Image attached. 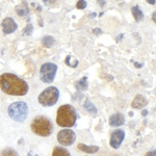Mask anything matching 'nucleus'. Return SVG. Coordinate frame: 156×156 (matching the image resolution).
I'll return each instance as SVG.
<instances>
[{"label":"nucleus","instance_id":"f257e3e1","mask_svg":"<svg viewBox=\"0 0 156 156\" xmlns=\"http://www.w3.org/2000/svg\"><path fill=\"white\" fill-rule=\"evenodd\" d=\"M0 89L7 95L24 96L28 92V84L25 80L12 73H4L0 76Z\"/></svg>","mask_w":156,"mask_h":156},{"label":"nucleus","instance_id":"f03ea898","mask_svg":"<svg viewBox=\"0 0 156 156\" xmlns=\"http://www.w3.org/2000/svg\"><path fill=\"white\" fill-rule=\"evenodd\" d=\"M77 120V114L75 108L70 104L62 105L57 109V117L56 122L59 126L62 127H73L76 123Z\"/></svg>","mask_w":156,"mask_h":156},{"label":"nucleus","instance_id":"7ed1b4c3","mask_svg":"<svg viewBox=\"0 0 156 156\" xmlns=\"http://www.w3.org/2000/svg\"><path fill=\"white\" fill-rule=\"evenodd\" d=\"M30 128H31L32 132L40 136H49L53 130V125L48 118L40 115L32 120Z\"/></svg>","mask_w":156,"mask_h":156},{"label":"nucleus","instance_id":"20e7f679","mask_svg":"<svg viewBox=\"0 0 156 156\" xmlns=\"http://www.w3.org/2000/svg\"><path fill=\"white\" fill-rule=\"evenodd\" d=\"M9 115L16 122H24L28 115V106L25 102H14L9 106L7 109Z\"/></svg>","mask_w":156,"mask_h":156},{"label":"nucleus","instance_id":"39448f33","mask_svg":"<svg viewBox=\"0 0 156 156\" xmlns=\"http://www.w3.org/2000/svg\"><path fill=\"white\" fill-rule=\"evenodd\" d=\"M59 97V90L55 87H49L44 90L39 96V102L43 106H52L57 102Z\"/></svg>","mask_w":156,"mask_h":156},{"label":"nucleus","instance_id":"423d86ee","mask_svg":"<svg viewBox=\"0 0 156 156\" xmlns=\"http://www.w3.org/2000/svg\"><path fill=\"white\" fill-rule=\"evenodd\" d=\"M57 72V66L52 62H45L40 69V78L45 83H50L54 80Z\"/></svg>","mask_w":156,"mask_h":156},{"label":"nucleus","instance_id":"0eeeda50","mask_svg":"<svg viewBox=\"0 0 156 156\" xmlns=\"http://www.w3.org/2000/svg\"><path fill=\"white\" fill-rule=\"evenodd\" d=\"M76 134L71 129H62L57 133V140L62 146H71L75 143Z\"/></svg>","mask_w":156,"mask_h":156},{"label":"nucleus","instance_id":"6e6552de","mask_svg":"<svg viewBox=\"0 0 156 156\" xmlns=\"http://www.w3.org/2000/svg\"><path fill=\"white\" fill-rule=\"evenodd\" d=\"M125 138V132L122 129H117L112 131V135H110L109 144L114 149H118L121 145H122L123 140Z\"/></svg>","mask_w":156,"mask_h":156},{"label":"nucleus","instance_id":"1a4fd4ad","mask_svg":"<svg viewBox=\"0 0 156 156\" xmlns=\"http://www.w3.org/2000/svg\"><path fill=\"white\" fill-rule=\"evenodd\" d=\"M2 30L5 34H12L15 32L18 28V25L15 22V20L12 18H5L3 19L2 21Z\"/></svg>","mask_w":156,"mask_h":156},{"label":"nucleus","instance_id":"9d476101","mask_svg":"<svg viewBox=\"0 0 156 156\" xmlns=\"http://www.w3.org/2000/svg\"><path fill=\"white\" fill-rule=\"evenodd\" d=\"M125 123V118L122 114H114L109 118V125L112 127H119L122 126Z\"/></svg>","mask_w":156,"mask_h":156},{"label":"nucleus","instance_id":"9b49d317","mask_svg":"<svg viewBox=\"0 0 156 156\" xmlns=\"http://www.w3.org/2000/svg\"><path fill=\"white\" fill-rule=\"evenodd\" d=\"M147 104H148V101L144 96H142V95H136L131 103V106H132V108L140 109V108L145 107Z\"/></svg>","mask_w":156,"mask_h":156},{"label":"nucleus","instance_id":"f8f14e48","mask_svg":"<svg viewBox=\"0 0 156 156\" xmlns=\"http://www.w3.org/2000/svg\"><path fill=\"white\" fill-rule=\"evenodd\" d=\"M78 149H79L80 151H82V152L93 154V153L98 152L99 147H97V146H87L84 144H78Z\"/></svg>","mask_w":156,"mask_h":156},{"label":"nucleus","instance_id":"ddd939ff","mask_svg":"<svg viewBox=\"0 0 156 156\" xmlns=\"http://www.w3.org/2000/svg\"><path fill=\"white\" fill-rule=\"evenodd\" d=\"M16 12H17V14H18L19 16H21V17L26 16V15L29 12L28 4H27L26 2H22L21 4H19V5L16 7Z\"/></svg>","mask_w":156,"mask_h":156},{"label":"nucleus","instance_id":"4468645a","mask_svg":"<svg viewBox=\"0 0 156 156\" xmlns=\"http://www.w3.org/2000/svg\"><path fill=\"white\" fill-rule=\"evenodd\" d=\"M131 12H132V15H133V18L135 19V21L136 22H140L144 19V12L140 11V9L138 5L133 6L131 9Z\"/></svg>","mask_w":156,"mask_h":156},{"label":"nucleus","instance_id":"2eb2a0df","mask_svg":"<svg viewBox=\"0 0 156 156\" xmlns=\"http://www.w3.org/2000/svg\"><path fill=\"white\" fill-rule=\"evenodd\" d=\"M84 109L87 110L89 114H90V115H96L97 114V108H96V106H95L94 104H93L92 102L90 101L89 99L87 100H85V102H84Z\"/></svg>","mask_w":156,"mask_h":156},{"label":"nucleus","instance_id":"dca6fc26","mask_svg":"<svg viewBox=\"0 0 156 156\" xmlns=\"http://www.w3.org/2000/svg\"><path fill=\"white\" fill-rule=\"evenodd\" d=\"M89 87L87 84V77H82L81 79H79L76 82V89L79 90H85Z\"/></svg>","mask_w":156,"mask_h":156},{"label":"nucleus","instance_id":"f3484780","mask_svg":"<svg viewBox=\"0 0 156 156\" xmlns=\"http://www.w3.org/2000/svg\"><path fill=\"white\" fill-rule=\"evenodd\" d=\"M52 156H71L69 153V151L65 148H60V147H55L52 153Z\"/></svg>","mask_w":156,"mask_h":156},{"label":"nucleus","instance_id":"a211bd4d","mask_svg":"<svg viewBox=\"0 0 156 156\" xmlns=\"http://www.w3.org/2000/svg\"><path fill=\"white\" fill-rule=\"evenodd\" d=\"M42 42H43V45H44L46 48H50V47H52V45L54 44V39L51 36H45L43 37Z\"/></svg>","mask_w":156,"mask_h":156},{"label":"nucleus","instance_id":"6ab92c4d","mask_svg":"<svg viewBox=\"0 0 156 156\" xmlns=\"http://www.w3.org/2000/svg\"><path fill=\"white\" fill-rule=\"evenodd\" d=\"M0 156H19V154L17 153V151H15L12 148H6V149L1 151Z\"/></svg>","mask_w":156,"mask_h":156},{"label":"nucleus","instance_id":"aec40b11","mask_svg":"<svg viewBox=\"0 0 156 156\" xmlns=\"http://www.w3.org/2000/svg\"><path fill=\"white\" fill-rule=\"evenodd\" d=\"M34 31V26L31 24H27V26L25 27L24 30H23V36H30Z\"/></svg>","mask_w":156,"mask_h":156},{"label":"nucleus","instance_id":"412c9836","mask_svg":"<svg viewBox=\"0 0 156 156\" xmlns=\"http://www.w3.org/2000/svg\"><path fill=\"white\" fill-rule=\"evenodd\" d=\"M85 7H87V1L85 0H78V2L76 3V9H83Z\"/></svg>","mask_w":156,"mask_h":156},{"label":"nucleus","instance_id":"4be33fe9","mask_svg":"<svg viewBox=\"0 0 156 156\" xmlns=\"http://www.w3.org/2000/svg\"><path fill=\"white\" fill-rule=\"evenodd\" d=\"M43 2H44L45 5L50 6V5H52V4L55 3V2H56V0H43Z\"/></svg>","mask_w":156,"mask_h":156},{"label":"nucleus","instance_id":"5701e85b","mask_svg":"<svg viewBox=\"0 0 156 156\" xmlns=\"http://www.w3.org/2000/svg\"><path fill=\"white\" fill-rule=\"evenodd\" d=\"M156 155V150L154 149L153 151H149L148 153H146L145 156H155Z\"/></svg>","mask_w":156,"mask_h":156},{"label":"nucleus","instance_id":"b1692460","mask_svg":"<svg viewBox=\"0 0 156 156\" xmlns=\"http://www.w3.org/2000/svg\"><path fill=\"white\" fill-rule=\"evenodd\" d=\"M102 32V29H100V28H94L93 29V34H100Z\"/></svg>","mask_w":156,"mask_h":156},{"label":"nucleus","instance_id":"393cba45","mask_svg":"<svg viewBox=\"0 0 156 156\" xmlns=\"http://www.w3.org/2000/svg\"><path fill=\"white\" fill-rule=\"evenodd\" d=\"M98 3H99L100 6H103L105 4V0H98Z\"/></svg>","mask_w":156,"mask_h":156},{"label":"nucleus","instance_id":"a878e982","mask_svg":"<svg viewBox=\"0 0 156 156\" xmlns=\"http://www.w3.org/2000/svg\"><path fill=\"white\" fill-rule=\"evenodd\" d=\"M146 1L148 2V3L149 4H152V5H155V0H146Z\"/></svg>","mask_w":156,"mask_h":156},{"label":"nucleus","instance_id":"bb28decb","mask_svg":"<svg viewBox=\"0 0 156 156\" xmlns=\"http://www.w3.org/2000/svg\"><path fill=\"white\" fill-rule=\"evenodd\" d=\"M147 114H148V110L147 109H145V110H143V112H142V115H143V117H146Z\"/></svg>","mask_w":156,"mask_h":156},{"label":"nucleus","instance_id":"cd10ccee","mask_svg":"<svg viewBox=\"0 0 156 156\" xmlns=\"http://www.w3.org/2000/svg\"><path fill=\"white\" fill-rule=\"evenodd\" d=\"M95 17H96V12H92L90 15V18H95Z\"/></svg>","mask_w":156,"mask_h":156},{"label":"nucleus","instance_id":"c85d7f7f","mask_svg":"<svg viewBox=\"0 0 156 156\" xmlns=\"http://www.w3.org/2000/svg\"><path fill=\"white\" fill-rule=\"evenodd\" d=\"M155 15H156V12H153V15H152V17H153V22H155V21H156V19H155Z\"/></svg>","mask_w":156,"mask_h":156},{"label":"nucleus","instance_id":"c756f323","mask_svg":"<svg viewBox=\"0 0 156 156\" xmlns=\"http://www.w3.org/2000/svg\"><path fill=\"white\" fill-rule=\"evenodd\" d=\"M135 66H136L137 68H142V64H137V62H135Z\"/></svg>","mask_w":156,"mask_h":156},{"label":"nucleus","instance_id":"7c9ffc66","mask_svg":"<svg viewBox=\"0 0 156 156\" xmlns=\"http://www.w3.org/2000/svg\"><path fill=\"white\" fill-rule=\"evenodd\" d=\"M122 37H123V34H120V37H117V41H120V39H122Z\"/></svg>","mask_w":156,"mask_h":156}]
</instances>
